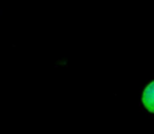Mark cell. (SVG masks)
<instances>
[{"instance_id": "obj_1", "label": "cell", "mask_w": 154, "mask_h": 134, "mask_svg": "<svg viewBox=\"0 0 154 134\" xmlns=\"http://www.w3.org/2000/svg\"><path fill=\"white\" fill-rule=\"evenodd\" d=\"M142 101H143L145 108L149 112L154 113V81L148 84V86L145 88V90L143 92Z\"/></svg>"}]
</instances>
